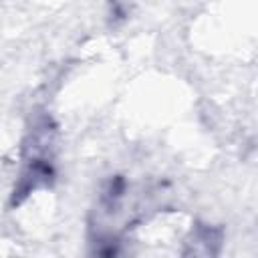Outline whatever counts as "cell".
<instances>
[{
	"instance_id": "3957f363",
	"label": "cell",
	"mask_w": 258,
	"mask_h": 258,
	"mask_svg": "<svg viewBox=\"0 0 258 258\" xmlns=\"http://www.w3.org/2000/svg\"><path fill=\"white\" fill-rule=\"evenodd\" d=\"M125 187H127V183H125V179L121 177V175H115V177H111L109 181H107V185H105V191H103V202L109 206V208H113L121 198H123V194H125Z\"/></svg>"
},
{
	"instance_id": "7a4b0ae2",
	"label": "cell",
	"mask_w": 258,
	"mask_h": 258,
	"mask_svg": "<svg viewBox=\"0 0 258 258\" xmlns=\"http://www.w3.org/2000/svg\"><path fill=\"white\" fill-rule=\"evenodd\" d=\"M220 248L222 230L208 224H196L189 238L185 240L183 258H218Z\"/></svg>"
},
{
	"instance_id": "277c9868",
	"label": "cell",
	"mask_w": 258,
	"mask_h": 258,
	"mask_svg": "<svg viewBox=\"0 0 258 258\" xmlns=\"http://www.w3.org/2000/svg\"><path fill=\"white\" fill-rule=\"evenodd\" d=\"M121 246L117 238H99L95 244V258H119Z\"/></svg>"
},
{
	"instance_id": "6da1fadb",
	"label": "cell",
	"mask_w": 258,
	"mask_h": 258,
	"mask_svg": "<svg viewBox=\"0 0 258 258\" xmlns=\"http://www.w3.org/2000/svg\"><path fill=\"white\" fill-rule=\"evenodd\" d=\"M52 181H54V165H52V161L46 155L34 153L26 161V165H24V169H22L14 189H12L10 204L12 206H20L32 191H36L40 187H48V185H52Z\"/></svg>"
}]
</instances>
